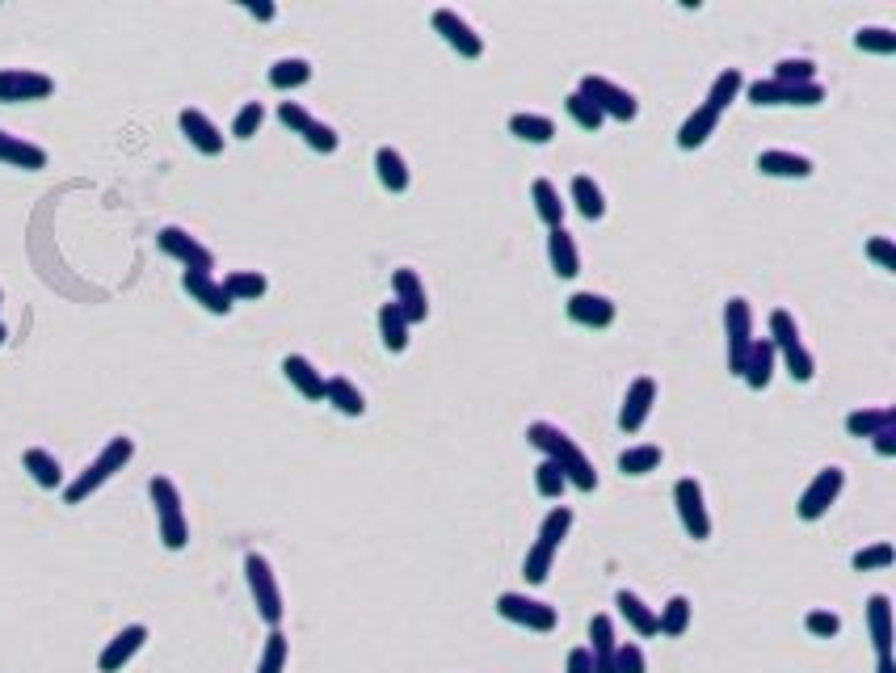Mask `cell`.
<instances>
[{
  "label": "cell",
  "instance_id": "cell-1",
  "mask_svg": "<svg viewBox=\"0 0 896 673\" xmlns=\"http://www.w3.org/2000/svg\"><path fill=\"white\" fill-rule=\"evenodd\" d=\"M526 442L539 446L543 459H552L573 488H581V493H594V488H598L594 463H589V455L560 430V425H552V421H531V425H526Z\"/></svg>",
  "mask_w": 896,
  "mask_h": 673
},
{
  "label": "cell",
  "instance_id": "cell-2",
  "mask_svg": "<svg viewBox=\"0 0 896 673\" xmlns=\"http://www.w3.org/2000/svg\"><path fill=\"white\" fill-rule=\"evenodd\" d=\"M131 455H135V442H131L127 434L110 438L106 446H101V455H97V459H93V463L85 467V472H80V476H76V480H72V484L64 488V501H68V505H80L85 497H93L101 484H106L110 476H118L122 467L131 463Z\"/></svg>",
  "mask_w": 896,
  "mask_h": 673
},
{
  "label": "cell",
  "instance_id": "cell-3",
  "mask_svg": "<svg viewBox=\"0 0 896 673\" xmlns=\"http://www.w3.org/2000/svg\"><path fill=\"white\" fill-rule=\"evenodd\" d=\"M148 497L156 505V522H160V543L169 552H181L190 543V522H186V509H181V493L169 476H152L148 480Z\"/></svg>",
  "mask_w": 896,
  "mask_h": 673
},
{
  "label": "cell",
  "instance_id": "cell-4",
  "mask_svg": "<svg viewBox=\"0 0 896 673\" xmlns=\"http://www.w3.org/2000/svg\"><path fill=\"white\" fill-rule=\"evenodd\" d=\"M244 577H249V594H253L257 615L266 619L270 627H278L287 606H282V589H278V577H274L270 560L261 552H249V556H244Z\"/></svg>",
  "mask_w": 896,
  "mask_h": 673
},
{
  "label": "cell",
  "instance_id": "cell-5",
  "mask_svg": "<svg viewBox=\"0 0 896 673\" xmlns=\"http://www.w3.org/2000/svg\"><path fill=\"white\" fill-rule=\"evenodd\" d=\"M577 93L585 97V101H594L598 106V114L602 118H615V122H631L640 114V101L631 97L623 85H615V80H606V76H581V85H577Z\"/></svg>",
  "mask_w": 896,
  "mask_h": 673
},
{
  "label": "cell",
  "instance_id": "cell-6",
  "mask_svg": "<svg viewBox=\"0 0 896 673\" xmlns=\"http://www.w3.org/2000/svg\"><path fill=\"white\" fill-rule=\"evenodd\" d=\"M724 329H728V371L741 375L745 358H749V345H753V308H749V299L732 295L724 303Z\"/></svg>",
  "mask_w": 896,
  "mask_h": 673
},
{
  "label": "cell",
  "instance_id": "cell-7",
  "mask_svg": "<svg viewBox=\"0 0 896 673\" xmlns=\"http://www.w3.org/2000/svg\"><path fill=\"white\" fill-rule=\"evenodd\" d=\"M156 244H160V253L165 257H173V261H181L186 270H198V274H211L215 270V253L202 244L198 236H190L186 228H177V223H169V228H160V236H156Z\"/></svg>",
  "mask_w": 896,
  "mask_h": 673
},
{
  "label": "cell",
  "instance_id": "cell-8",
  "mask_svg": "<svg viewBox=\"0 0 896 673\" xmlns=\"http://www.w3.org/2000/svg\"><path fill=\"white\" fill-rule=\"evenodd\" d=\"M842 484H846V472H842V467H821V472L812 476V484L800 493L796 514H800L804 522L825 518V514H829V505L842 497Z\"/></svg>",
  "mask_w": 896,
  "mask_h": 673
},
{
  "label": "cell",
  "instance_id": "cell-9",
  "mask_svg": "<svg viewBox=\"0 0 896 673\" xmlns=\"http://www.w3.org/2000/svg\"><path fill=\"white\" fill-rule=\"evenodd\" d=\"M674 505H678V518H682L690 539L695 543L711 539V514H707V501H703V484L695 476H682L674 484Z\"/></svg>",
  "mask_w": 896,
  "mask_h": 673
},
{
  "label": "cell",
  "instance_id": "cell-10",
  "mask_svg": "<svg viewBox=\"0 0 896 673\" xmlns=\"http://www.w3.org/2000/svg\"><path fill=\"white\" fill-rule=\"evenodd\" d=\"M497 615L526 627V631H556V623H560L556 606H547L539 598H526V594H501L497 598Z\"/></svg>",
  "mask_w": 896,
  "mask_h": 673
},
{
  "label": "cell",
  "instance_id": "cell-11",
  "mask_svg": "<svg viewBox=\"0 0 896 673\" xmlns=\"http://www.w3.org/2000/svg\"><path fill=\"white\" fill-rule=\"evenodd\" d=\"M753 106H821L825 89L821 85H783V80H753L749 85Z\"/></svg>",
  "mask_w": 896,
  "mask_h": 673
},
{
  "label": "cell",
  "instance_id": "cell-12",
  "mask_svg": "<svg viewBox=\"0 0 896 673\" xmlns=\"http://www.w3.org/2000/svg\"><path fill=\"white\" fill-rule=\"evenodd\" d=\"M55 80L34 68H0V101H47Z\"/></svg>",
  "mask_w": 896,
  "mask_h": 673
},
{
  "label": "cell",
  "instance_id": "cell-13",
  "mask_svg": "<svg viewBox=\"0 0 896 673\" xmlns=\"http://www.w3.org/2000/svg\"><path fill=\"white\" fill-rule=\"evenodd\" d=\"M434 30L446 38V47H455L463 59H480L484 55V38L472 30V22H463L455 9H434Z\"/></svg>",
  "mask_w": 896,
  "mask_h": 673
},
{
  "label": "cell",
  "instance_id": "cell-14",
  "mask_svg": "<svg viewBox=\"0 0 896 673\" xmlns=\"http://www.w3.org/2000/svg\"><path fill=\"white\" fill-rule=\"evenodd\" d=\"M653 404H657V383L648 379V375L631 379L627 396H623V409H619V430L623 434H640L644 421H648V413H653Z\"/></svg>",
  "mask_w": 896,
  "mask_h": 673
},
{
  "label": "cell",
  "instance_id": "cell-15",
  "mask_svg": "<svg viewBox=\"0 0 896 673\" xmlns=\"http://www.w3.org/2000/svg\"><path fill=\"white\" fill-rule=\"evenodd\" d=\"M392 303L404 312V320L409 324H421L425 316H430V299H425V282L417 278V270H396L392 274Z\"/></svg>",
  "mask_w": 896,
  "mask_h": 673
},
{
  "label": "cell",
  "instance_id": "cell-16",
  "mask_svg": "<svg viewBox=\"0 0 896 673\" xmlns=\"http://www.w3.org/2000/svg\"><path fill=\"white\" fill-rule=\"evenodd\" d=\"M564 312L573 324H581V329H610V324H615V303H610L606 295H594V291L568 295Z\"/></svg>",
  "mask_w": 896,
  "mask_h": 673
},
{
  "label": "cell",
  "instance_id": "cell-17",
  "mask_svg": "<svg viewBox=\"0 0 896 673\" xmlns=\"http://www.w3.org/2000/svg\"><path fill=\"white\" fill-rule=\"evenodd\" d=\"M144 640H148V627L144 623H131V627H122L118 636L101 648V657H97V669L101 673H118L122 665H127L139 648H144Z\"/></svg>",
  "mask_w": 896,
  "mask_h": 673
},
{
  "label": "cell",
  "instance_id": "cell-18",
  "mask_svg": "<svg viewBox=\"0 0 896 673\" xmlns=\"http://www.w3.org/2000/svg\"><path fill=\"white\" fill-rule=\"evenodd\" d=\"M589 661H594V673H615V652H619V640H615V619L610 615H594L589 619Z\"/></svg>",
  "mask_w": 896,
  "mask_h": 673
},
{
  "label": "cell",
  "instance_id": "cell-19",
  "mask_svg": "<svg viewBox=\"0 0 896 673\" xmlns=\"http://www.w3.org/2000/svg\"><path fill=\"white\" fill-rule=\"evenodd\" d=\"M181 287H186V295L194 299V303H202L211 316H228L232 312V299H228V291H223V282L219 278H211V274H198V270H186L181 274Z\"/></svg>",
  "mask_w": 896,
  "mask_h": 673
},
{
  "label": "cell",
  "instance_id": "cell-20",
  "mask_svg": "<svg viewBox=\"0 0 896 673\" xmlns=\"http://www.w3.org/2000/svg\"><path fill=\"white\" fill-rule=\"evenodd\" d=\"M177 122H181V135H186L202 156H219V152H223V131H219L202 110H194V106H190V110H181Z\"/></svg>",
  "mask_w": 896,
  "mask_h": 673
},
{
  "label": "cell",
  "instance_id": "cell-21",
  "mask_svg": "<svg viewBox=\"0 0 896 673\" xmlns=\"http://www.w3.org/2000/svg\"><path fill=\"white\" fill-rule=\"evenodd\" d=\"M282 375H287V383L295 387L303 400H324V371H316L312 358L287 354V358H282Z\"/></svg>",
  "mask_w": 896,
  "mask_h": 673
},
{
  "label": "cell",
  "instance_id": "cell-22",
  "mask_svg": "<svg viewBox=\"0 0 896 673\" xmlns=\"http://www.w3.org/2000/svg\"><path fill=\"white\" fill-rule=\"evenodd\" d=\"M775 362H779V350H775V345H770V337H753L741 379L753 387V392H762V387H766L770 379H775Z\"/></svg>",
  "mask_w": 896,
  "mask_h": 673
},
{
  "label": "cell",
  "instance_id": "cell-23",
  "mask_svg": "<svg viewBox=\"0 0 896 673\" xmlns=\"http://www.w3.org/2000/svg\"><path fill=\"white\" fill-rule=\"evenodd\" d=\"M867 627H871L875 657H892V598L888 594L867 598Z\"/></svg>",
  "mask_w": 896,
  "mask_h": 673
},
{
  "label": "cell",
  "instance_id": "cell-24",
  "mask_svg": "<svg viewBox=\"0 0 896 673\" xmlns=\"http://www.w3.org/2000/svg\"><path fill=\"white\" fill-rule=\"evenodd\" d=\"M0 165H13V169H47V148L30 144V139H22V135L0 131Z\"/></svg>",
  "mask_w": 896,
  "mask_h": 673
},
{
  "label": "cell",
  "instance_id": "cell-25",
  "mask_svg": "<svg viewBox=\"0 0 896 673\" xmlns=\"http://www.w3.org/2000/svg\"><path fill=\"white\" fill-rule=\"evenodd\" d=\"M547 257H552L556 278H577L581 274V253H577V240H573V232H568V228L547 232Z\"/></svg>",
  "mask_w": 896,
  "mask_h": 673
},
{
  "label": "cell",
  "instance_id": "cell-26",
  "mask_svg": "<svg viewBox=\"0 0 896 673\" xmlns=\"http://www.w3.org/2000/svg\"><path fill=\"white\" fill-rule=\"evenodd\" d=\"M758 169L766 177H812V160L800 152H787V148H766V152H758Z\"/></svg>",
  "mask_w": 896,
  "mask_h": 673
},
{
  "label": "cell",
  "instance_id": "cell-27",
  "mask_svg": "<svg viewBox=\"0 0 896 673\" xmlns=\"http://www.w3.org/2000/svg\"><path fill=\"white\" fill-rule=\"evenodd\" d=\"M716 127H720V114L711 110V106H699L695 114H690L682 127H678V148L682 152H695V148H703L711 135H716Z\"/></svg>",
  "mask_w": 896,
  "mask_h": 673
},
{
  "label": "cell",
  "instance_id": "cell-28",
  "mask_svg": "<svg viewBox=\"0 0 896 673\" xmlns=\"http://www.w3.org/2000/svg\"><path fill=\"white\" fill-rule=\"evenodd\" d=\"M324 400H329L333 409H337V413H345V417H362V413H366V396H362V387H358L354 379H345V375L324 379Z\"/></svg>",
  "mask_w": 896,
  "mask_h": 673
},
{
  "label": "cell",
  "instance_id": "cell-29",
  "mask_svg": "<svg viewBox=\"0 0 896 673\" xmlns=\"http://www.w3.org/2000/svg\"><path fill=\"white\" fill-rule=\"evenodd\" d=\"M896 425V409L884 404V409H854L846 413V434L850 438H875L880 430H892Z\"/></svg>",
  "mask_w": 896,
  "mask_h": 673
},
{
  "label": "cell",
  "instance_id": "cell-30",
  "mask_svg": "<svg viewBox=\"0 0 896 673\" xmlns=\"http://www.w3.org/2000/svg\"><path fill=\"white\" fill-rule=\"evenodd\" d=\"M690 619H695V606H690V598L686 594H674V598L661 606V615H657V636H669V640L686 636Z\"/></svg>",
  "mask_w": 896,
  "mask_h": 673
},
{
  "label": "cell",
  "instance_id": "cell-31",
  "mask_svg": "<svg viewBox=\"0 0 896 673\" xmlns=\"http://www.w3.org/2000/svg\"><path fill=\"white\" fill-rule=\"evenodd\" d=\"M615 606H619V615L640 631V636H657V610L648 606L640 594H631V589H619V594H615Z\"/></svg>",
  "mask_w": 896,
  "mask_h": 673
},
{
  "label": "cell",
  "instance_id": "cell-32",
  "mask_svg": "<svg viewBox=\"0 0 896 673\" xmlns=\"http://www.w3.org/2000/svg\"><path fill=\"white\" fill-rule=\"evenodd\" d=\"M375 173L383 181V190H392V194H404V190H409V181H413L409 177V165H404V156L396 148H388V144L375 152Z\"/></svg>",
  "mask_w": 896,
  "mask_h": 673
},
{
  "label": "cell",
  "instance_id": "cell-33",
  "mask_svg": "<svg viewBox=\"0 0 896 673\" xmlns=\"http://www.w3.org/2000/svg\"><path fill=\"white\" fill-rule=\"evenodd\" d=\"M22 467L30 472V480L38 488H59V484H64V467H59V459L51 451H43V446H30V451L22 455Z\"/></svg>",
  "mask_w": 896,
  "mask_h": 673
},
{
  "label": "cell",
  "instance_id": "cell-34",
  "mask_svg": "<svg viewBox=\"0 0 896 673\" xmlns=\"http://www.w3.org/2000/svg\"><path fill=\"white\" fill-rule=\"evenodd\" d=\"M741 89H745V76H741V68H724L716 80H711V89H707V101L703 106H711L716 114H724L732 101L741 97Z\"/></svg>",
  "mask_w": 896,
  "mask_h": 673
},
{
  "label": "cell",
  "instance_id": "cell-35",
  "mask_svg": "<svg viewBox=\"0 0 896 673\" xmlns=\"http://www.w3.org/2000/svg\"><path fill=\"white\" fill-rule=\"evenodd\" d=\"M573 202H577V211L594 223V219H602L606 215V194H602V186L589 173H577L573 177Z\"/></svg>",
  "mask_w": 896,
  "mask_h": 673
},
{
  "label": "cell",
  "instance_id": "cell-36",
  "mask_svg": "<svg viewBox=\"0 0 896 673\" xmlns=\"http://www.w3.org/2000/svg\"><path fill=\"white\" fill-rule=\"evenodd\" d=\"M409 329H413V324L404 320V312L396 308V303L392 299L383 303V308H379V333H383V345H388L392 354H400L404 345H409Z\"/></svg>",
  "mask_w": 896,
  "mask_h": 673
},
{
  "label": "cell",
  "instance_id": "cell-37",
  "mask_svg": "<svg viewBox=\"0 0 896 673\" xmlns=\"http://www.w3.org/2000/svg\"><path fill=\"white\" fill-rule=\"evenodd\" d=\"M509 135L526 139V144H552L556 139V122L547 114H514L509 118Z\"/></svg>",
  "mask_w": 896,
  "mask_h": 673
},
{
  "label": "cell",
  "instance_id": "cell-38",
  "mask_svg": "<svg viewBox=\"0 0 896 673\" xmlns=\"http://www.w3.org/2000/svg\"><path fill=\"white\" fill-rule=\"evenodd\" d=\"M308 80H312V64H308V59H299V55L278 59V64L270 68V85H274L278 93H291V89H299V85H308Z\"/></svg>",
  "mask_w": 896,
  "mask_h": 673
},
{
  "label": "cell",
  "instance_id": "cell-39",
  "mask_svg": "<svg viewBox=\"0 0 896 673\" xmlns=\"http://www.w3.org/2000/svg\"><path fill=\"white\" fill-rule=\"evenodd\" d=\"M531 198H535V211L547 228H564V202H560V190L552 186L547 177H539L531 186Z\"/></svg>",
  "mask_w": 896,
  "mask_h": 673
},
{
  "label": "cell",
  "instance_id": "cell-40",
  "mask_svg": "<svg viewBox=\"0 0 896 673\" xmlns=\"http://www.w3.org/2000/svg\"><path fill=\"white\" fill-rule=\"evenodd\" d=\"M661 446H627V451L619 455V472L623 476H648L661 467Z\"/></svg>",
  "mask_w": 896,
  "mask_h": 673
},
{
  "label": "cell",
  "instance_id": "cell-41",
  "mask_svg": "<svg viewBox=\"0 0 896 673\" xmlns=\"http://www.w3.org/2000/svg\"><path fill=\"white\" fill-rule=\"evenodd\" d=\"M266 274H257V270H232L228 278H223V291H228V299L236 303V299H261L266 295Z\"/></svg>",
  "mask_w": 896,
  "mask_h": 673
},
{
  "label": "cell",
  "instance_id": "cell-42",
  "mask_svg": "<svg viewBox=\"0 0 896 673\" xmlns=\"http://www.w3.org/2000/svg\"><path fill=\"white\" fill-rule=\"evenodd\" d=\"M770 345H775L779 354H787V350H796V345H804V341H800V324H796V316H791L787 308H775V312H770Z\"/></svg>",
  "mask_w": 896,
  "mask_h": 673
},
{
  "label": "cell",
  "instance_id": "cell-43",
  "mask_svg": "<svg viewBox=\"0 0 896 673\" xmlns=\"http://www.w3.org/2000/svg\"><path fill=\"white\" fill-rule=\"evenodd\" d=\"M770 80H783V85H817V64L812 59H796V55H787V59H779L775 64V76Z\"/></svg>",
  "mask_w": 896,
  "mask_h": 673
},
{
  "label": "cell",
  "instance_id": "cell-44",
  "mask_svg": "<svg viewBox=\"0 0 896 673\" xmlns=\"http://www.w3.org/2000/svg\"><path fill=\"white\" fill-rule=\"evenodd\" d=\"M896 560V547L884 539V543H871V547H859V552L850 556V568L854 573H875V568H888Z\"/></svg>",
  "mask_w": 896,
  "mask_h": 673
},
{
  "label": "cell",
  "instance_id": "cell-45",
  "mask_svg": "<svg viewBox=\"0 0 896 673\" xmlns=\"http://www.w3.org/2000/svg\"><path fill=\"white\" fill-rule=\"evenodd\" d=\"M552 564H556V547L535 543L531 552H526V560H522V577L531 581V585H543V581H547V573H552Z\"/></svg>",
  "mask_w": 896,
  "mask_h": 673
},
{
  "label": "cell",
  "instance_id": "cell-46",
  "mask_svg": "<svg viewBox=\"0 0 896 673\" xmlns=\"http://www.w3.org/2000/svg\"><path fill=\"white\" fill-rule=\"evenodd\" d=\"M568 530H573V509H568V505H556L552 514L543 518V526H539V543H547V547H560Z\"/></svg>",
  "mask_w": 896,
  "mask_h": 673
},
{
  "label": "cell",
  "instance_id": "cell-47",
  "mask_svg": "<svg viewBox=\"0 0 896 673\" xmlns=\"http://www.w3.org/2000/svg\"><path fill=\"white\" fill-rule=\"evenodd\" d=\"M854 47L871 51V55H892L896 51V30H888V26H863L859 34H854Z\"/></svg>",
  "mask_w": 896,
  "mask_h": 673
},
{
  "label": "cell",
  "instance_id": "cell-48",
  "mask_svg": "<svg viewBox=\"0 0 896 673\" xmlns=\"http://www.w3.org/2000/svg\"><path fill=\"white\" fill-rule=\"evenodd\" d=\"M287 636L274 627L270 636H266V648H261V661H257V673H282L287 669Z\"/></svg>",
  "mask_w": 896,
  "mask_h": 673
},
{
  "label": "cell",
  "instance_id": "cell-49",
  "mask_svg": "<svg viewBox=\"0 0 896 673\" xmlns=\"http://www.w3.org/2000/svg\"><path fill=\"white\" fill-rule=\"evenodd\" d=\"M564 110H568V118H573V122H577V127H581V131H598V127H602V122H606V118L598 114V106H594V101H585V97H581L577 89H573V93H568V97H564Z\"/></svg>",
  "mask_w": 896,
  "mask_h": 673
},
{
  "label": "cell",
  "instance_id": "cell-50",
  "mask_svg": "<svg viewBox=\"0 0 896 673\" xmlns=\"http://www.w3.org/2000/svg\"><path fill=\"white\" fill-rule=\"evenodd\" d=\"M261 122H266V106H261V101H244V106L236 110V118H232V135L236 139H253L261 131Z\"/></svg>",
  "mask_w": 896,
  "mask_h": 673
},
{
  "label": "cell",
  "instance_id": "cell-51",
  "mask_svg": "<svg viewBox=\"0 0 896 673\" xmlns=\"http://www.w3.org/2000/svg\"><path fill=\"white\" fill-rule=\"evenodd\" d=\"M535 488H539V497H547V501H556L564 488H568V480H564V472L552 463V459H543L539 467H535Z\"/></svg>",
  "mask_w": 896,
  "mask_h": 673
},
{
  "label": "cell",
  "instance_id": "cell-52",
  "mask_svg": "<svg viewBox=\"0 0 896 673\" xmlns=\"http://www.w3.org/2000/svg\"><path fill=\"white\" fill-rule=\"evenodd\" d=\"M303 144H308L312 152H324V156H329V152H337V144H341V139H337V131L329 127V122L312 118L308 127H303Z\"/></svg>",
  "mask_w": 896,
  "mask_h": 673
},
{
  "label": "cell",
  "instance_id": "cell-53",
  "mask_svg": "<svg viewBox=\"0 0 896 673\" xmlns=\"http://www.w3.org/2000/svg\"><path fill=\"white\" fill-rule=\"evenodd\" d=\"M779 358H783L787 375L796 379V383H808L812 375H817V358L808 354V345H796V350H787V354H779Z\"/></svg>",
  "mask_w": 896,
  "mask_h": 673
},
{
  "label": "cell",
  "instance_id": "cell-54",
  "mask_svg": "<svg viewBox=\"0 0 896 673\" xmlns=\"http://www.w3.org/2000/svg\"><path fill=\"white\" fill-rule=\"evenodd\" d=\"M804 627H808L817 640H833V636L842 631V619L833 615V610H808V615H804Z\"/></svg>",
  "mask_w": 896,
  "mask_h": 673
},
{
  "label": "cell",
  "instance_id": "cell-55",
  "mask_svg": "<svg viewBox=\"0 0 896 673\" xmlns=\"http://www.w3.org/2000/svg\"><path fill=\"white\" fill-rule=\"evenodd\" d=\"M615 673H648L644 648L640 644H619V652H615Z\"/></svg>",
  "mask_w": 896,
  "mask_h": 673
},
{
  "label": "cell",
  "instance_id": "cell-56",
  "mask_svg": "<svg viewBox=\"0 0 896 673\" xmlns=\"http://www.w3.org/2000/svg\"><path fill=\"white\" fill-rule=\"evenodd\" d=\"M867 257L880 265V270H896V244L888 240V236H875V240H867Z\"/></svg>",
  "mask_w": 896,
  "mask_h": 673
},
{
  "label": "cell",
  "instance_id": "cell-57",
  "mask_svg": "<svg viewBox=\"0 0 896 673\" xmlns=\"http://www.w3.org/2000/svg\"><path fill=\"white\" fill-rule=\"evenodd\" d=\"M278 118H282V127H291L295 135H303V127L312 122V114L303 110L299 101H282V106H278Z\"/></svg>",
  "mask_w": 896,
  "mask_h": 673
},
{
  "label": "cell",
  "instance_id": "cell-58",
  "mask_svg": "<svg viewBox=\"0 0 896 673\" xmlns=\"http://www.w3.org/2000/svg\"><path fill=\"white\" fill-rule=\"evenodd\" d=\"M871 442H875V455L892 459V455H896V425H892V430H880V434H875Z\"/></svg>",
  "mask_w": 896,
  "mask_h": 673
},
{
  "label": "cell",
  "instance_id": "cell-59",
  "mask_svg": "<svg viewBox=\"0 0 896 673\" xmlns=\"http://www.w3.org/2000/svg\"><path fill=\"white\" fill-rule=\"evenodd\" d=\"M564 673H594V661H589V652L585 648H573L568 652V669Z\"/></svg>",
  "mask_w": 896,
  "mask_h": 673
},
{
  "label": "cell",
  "instance_id": "cell-60",
  "mask_svg": "<svg viewBox=\"0 0 896 673\" xmlns=\"http://www.w3.org/2000/svg\"><path fill=\"white\" fill-rule=\"evenodd\" d=\"M244 9H249V13L257 17V22H274V13H278L274 5H257V0H253V5H244Z\"/></svg>",
  "mask_w": 896,
  "mask_h": 673
},
{
  "label": "cell",
  "instance_id": "cell-61",
  "mask_svg": "<svg viewBox=\"0 0 896 673\" xmlns=\"http://www.w3.org/2000/svg\"><path fill=\"white\" fill-rule=\"evenodd\" d=\"M875 673H896V661H892V657H880V665H875Z\"/></svg>",
  "mask_w": 896,
  "mask_h": 673
},
{
  "label": "cell",
  "instance_id": "cell-62",
  "mask_svg": "<svg viewBox=\"0 0 896 673\" xmlns=\"http://www.w3.org/2000/svg\"><path fill=\"white\" fill-rule=\"evenodd\" d=\"M0 341H5V324H0Z\"/></svg>",
  "mask_w": 896,
  "mask_h": 673
}]
</instances>
